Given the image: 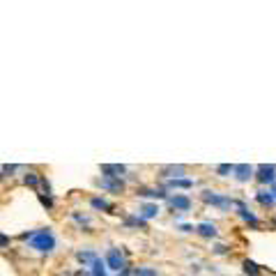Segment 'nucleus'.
I'll return each instance as SVG.
<instances>
[{"label": "nucleus", "mask_w": 276, "mask_h": 276, "mask_svg": "<svg viewBox=\"0 0 276 276\" xmlns=\"http://www.w3.org/2000/svg\"><path fill=\"white\" fill-rule=\"evenodd\" d=\"M21 239L30 244V248H35L37 253H53V248H55V237H53V233H51V228L26 233V235H21Z\"/></svg>", "instance_id": "f257e3e1"}, {"label": "nucleus", "mask_w": 276, "mask_h": 276, "mask_svg": "<svg viewBox=\"0 0 276 276\" xmlns=\"http://www.w3.org/2000/svg\"><path fill=\"white\" fill-rule=\"evenodd\" d=\"M200 198H202V202L214 205V207H219V210H230V207L235 205V200H230L228 196H221V193L210 191V189H205V191L200 193Z\"/></svg>", "instance_id": "f03ea898"}, {"label": "nucleus", "mask_w": 276, "mask_h": 276, "mask_svg": "<svg viewBox=\"0 0 276 276\" xmlns=\"http://www.w3.org/2000/svg\"><path fill=\"white\" fill-rule=\"evenodd\" d=\"M106 265H108V269H113V271H122V269H127V258H124V253L120 251L118 246H113V248H108V253H106Z\"/></svg>", "instance_id": "7ed1b4c3"}, {"label": "nucleus", "mask_w": 276, "mask_h": 276, "mask_svg": "<svg viewBox=\"0 0 276 276\" xmlns=\"http://www.w3.org/2000/svg\"><path fill=\"white\" fill-rule=\"evenodd\" d=\"M256 179L260 184H274L276 182V166H267V164H262V166H258L256 168Z\"/></svg>", "instance_id": "20e7f679"}, {"label": "nucleus", "mask_w": 276, "mask_h": 276, "mask_svg": "<svg viewBox=\"0 0 276 276\" xmlns=\"http://www.w3.org/2000/svg\"><path fill=\"white\" fill-rule=\"evenodd\" d=\"M168 205L173 207L175 212H189L193 207V202H191V198L189 196H184V193H175V196H168Z\"/></svg>", "instance_id": "39448f33"}, {"label": "nucleus", "mask_w": 276, "mask_h": 276, "mask_svg": "<svg viewBox=\"0 0 276 276\" xmlns=\"http://www.w3.org/2000/svg\"><path fill=\"white\" fill-rule=\"evenodd\" d=\"M97 187H101L104 191H113V193H122L124 191V179L122 177H101V179H97Z\"/></svg>", "instance_id": "423d86ee"}, {"label": "nucleus", "mask_w": 276, "mask_h": 276, "mask_svg": "<svg viewBox=\"0 0 276 276\" xmlns=\"http://www.w3.org/2000/svg\"><path fill=\"white\" fill-rule=\"evenodd\" d=\"M235 210H237V214H239V216H242V219H244V221H246V223H248V225H253V228H258V225H260V221H258V216H256V214H253V212H251V210H248V207H246V205H244V202H242V200H235Z\"/></svg>", "instance_id": "0eeeda50"}, {"label": "nucleus", "mask_w": 276, "mask_h": 276, "mask_svg": "<svg viewBox=\"0 0 276 276\" xmlns=\"http://www.w3.org/2000/svg\"><path fill=\"white\" fill-rule=\"evenodd\" d=\"M251 177H256V168H253V166H248V164H239V166H235V179H237L239 184L248 182Z\"/></svg>", "instance_id": "6e6552de"}, {"label": "nucleus", "mask_w": 276, "mask_h": 276, "mask_svg": "<svg viewBox=\"0 0 276 276\" xmlns=\"http://www.w3.org/2000/svg\"><path fill=\"white\" fill-rule=\"evenodd\" d=\"M196 235H200V237H205V239H214L216 235H219V228H216V223H212V221H202V223L196 225Z\"/></svg>", "instance_id": "1a4fd4ad"}, {"label": "nucleus", "mask_w": 276, "mask_h": 276, "mask_svg": "<svg viewBox=\"0 0 276 276\" xmlns=\"http://www.w3.org/2000/svg\"><path fill=\"white\" fill-rule=\"evenodd\" d=\"M127 173V168H124L122 164H101V175L104 177H120V175Z\"/></svg>", "instance_id": "9d476101"}, {"label": "nucleus", "mask_w": 276, "mask_h": 276, "mask_svg": "<svg viewBox=\"0 0 276 276\" xmlns=\"http://www.w3.org/2000/svg\"><path fill=\"white\" fill-rule=\"evenodd\" d=\"M184 173H187L184 166H164L161 168V177H168V179H182Z\"/></svg>", "instance_id": "9b49d317"}, {"label": "nucleus", "mask_w": 276, "mask_h": 276, "mask_svg": "<svg viewBox=\"0 0 276 276\" xmlns=\"http://www.w3.org/2000/svg\"><path fill=\"white\" fill-rule=\"evenodd\" d=\"M159 205H156V202H143L141 205V210H138V216H143V219H154L156 214H159Z\"/></svg>", "instance_id": "f8f14e48"}, {"label": "nucleus", "mask_w": 276, "mask_h": 276, "mask_svg": "<svg viewBox=\"0 0 276 276\" xmlns=\"http://www.w3.org/2000/svg\"><path fill=\"white\" fill-rule=\"evenodd\" d=\"M97 258H99V256H97V253L92 251V248H83V251H78V253H76V260L81 262L83 267H85V265H92V262H95Z\"/></svg>", "instance_id": "ddd939ff"}, {"label": "nucleus", "mask_w": 276, "mask_h": 276, "mask_svg": "<svg viewBox=\"0 0 276 276\" xmlns=\"http://www.w3.org/2000/svg\"><path fill=\"white\" fill-rule=\"evenodd\" d=\"M90 205H92V210H99V212H113L115 210V207L110 205L106 198H99V196L90 198Z\"/></svg>", "instance_id": "4468645a"}, {"label": "nucleus", "mask_w": 276, "mask_h": 276, "mask_svg": "<svg viewBox=\"0 0 276 276\" xmlns=\"http://www.w3.org/2000/svg\"><path fill=\"white\" fill-rule=\"evenodd\" d=\"M256 198H258V202H260L262 207H271L276 202V198L271 196V191L269 189H260V191L256 193Z\"/></svg>", "instance_id": "2eb2a0df"}, {"label": "nucleus", "mask_w": 276, "mask_h": 276, "mask_svg": "<svg viewBox=\"0 0 276 276\" xmlns=\"http://www.w3.org/2000/svg\"><path fill=\"white\" fill-rule=\"evenodd\" d=\"M106 267H108V265H106V260L97 258V260L90 265V274L92 276H106Z\"/></svg>", "instance_id": "dca6fc26"}, {"label": "nucleus", "mask_w": 276, "mask_h": 276, "mask_svg": "<svg viewBox=\"0 0 276 276\" xmlns=\"http://www.w3.org/2000/svg\"><path fill=\"white\" fill-rule=\"evenodd\" d=\"M166 187H170V189H191L193 187V179H168L166 182Z\"/></svg>", "instance_id": "f3484780"}, {"label": "nucleus", "mask_w": 276, "mask_h": 276, "mask_svg": "<svg viewBox=\"0 0 276 276\" xmlns=\"http://www.w3.org/2000/svg\"><path fill=\"white\" fill-rule=\"evenodd\" d=\"M141 196H147V198H168V193L161 191V189H141Z\"/></svg>", "instance_id": "a211bd4d"}, {"label": "nucleus", "mask_w": 276, "mask_h": 276, "mask_svg": "<svg viewBox=\"0 0 276 276\" xmlns=\"http://www.w3.org/2000/svg\"><path fill=\"white\" fill-rule=\"evenodd\" d=\"M133 276H159V271L152 269V267L141 265V267H133Z\"/></svg>", "instance_id": "6ab92c4d"}, {"label": "nucleus", "mask_w": 276, "mask_h": 276, "mask_svg": "<svg viewBox=\"0 0 276 276\" xmlns=\"http://www.w3.org/2000/svg\"><path fill=\"white\" fill-rule=\"evenodd\" d=\"M242 267H244V271H246L248 276H260V269H258V265L253 260H244Z\"/></svg>", "instance_id": "aec40b11"}, {"label": "nucleus", "mask_w": 276, "mask_h": 276, "mask_svg": "<svg viewBox=\"0 0 276 276\" xmlns=\"http://www.w3.org/2000/svg\"><path fill=\"white\" fill-rule=\"evenodd\" d=\"M124 223L133 225V228H145V219H143V216H127V219H124Z\"/></svg>", "instance_id": "412c9836"}, {"label": "nucleus", "mask_w": 276, "mask_h": 276, "mask_svg": "<svg viewBox=\"0 0 276 276\" xmlns=\"http://www.w3.org/2000/svg\"><path fill=\"white\" fill-rule=\"evenodd\" d=\"M23 182H26L28 187H37V184H41V177H39V175H37V173H32V170H30V173H26V177H23Z\"/></svg>", "instance_id": "4be33fe9"}, {"label": "nucleus", "mask_w": 276, "mask_h": 276, "mask_svg": "<svg viewBox=\"0 0 276 276\" xmlns=\"http://www.w3.org/2000/svg\"><path fill=\"white\" fill-rule=\"evenodd\" d=\"M230 173H235V166H233V164H221V166H216V175H221V177H225V175H230Z\"/></svg>", "instance_id": "5701e85b"}, {"label": "nucleus", "mask_w": 276, "mask_h": 276, "mask_svg": "<svg viewBox=\"0 0 276 276\" xmlns=\"http://www.w3.org/2000/svg\"><path fill=\"white\" fill-rule=\"evenodd\" d=\"M72 219L76 221V223H81V225H90V219H87V216H83V214H78V212H72Z\"/></svg>", "instance_id": "b1692460"}, {"label": "nucleus", "mask_w": 276, "mask_h": 276, "mask_svg": "<svg viewBox=\"0 0 276 276\" xmlns=\"http://www.w3.org/2000/svg\"><path fill=\"white\" fill-rule=\"evenodd\" d=\"M39 200H41V205H44L46 210H53V200H51V196H44V193H39Z\"/></svg>", "instance_id": "393cba45"}, {"label": "nucleus", "mask_w": 276, "mask_h": 276, "mask_svg": "<svg viewBox=\"0 0 276 276\" xmlns=\"http://www.w3.org/2000/svg\"><path fill=\"white\" fill-rule=\"evenodd\" d=\"M214 253H219V256H223V253H228V246H223V244H219V246H214Z\"/></svg>", "instance_id": "a878e982"}, {"label": "nucleus", "mask_w": 276, "mask_h": 276, "mask_svg": "<svg viewBox=\"0 0 276 276\" xmlns=\"http://www.w3.org/2000/svg\"><path fill=\"white\" fill-rule=\"evenodd\" d=\"M118 276H133V269H131V267H127V269L118 271Z\"/></svg>", "instance_id": "bb28decb"}, {"label": "nucleus", "mask_w": 276, "mask_h": 276, "mask_svg": "<svg viewBox=\"0 0 276 276\" xmlns=\"http://www.w3.org/2000/svg\"><path fill=\"white\" fill-rule=\"evenodd\" d=\"M269 191H271V196L276 198V182H274V184H271V187H269Z\"/></svg>", "instance_id": "cd10ccee"}, {"label": "nucleus", "mask_w": 276, "mask_h": 276, "mask_svg": "<svg viewBox=\"0 0 276 276\" xmlns=\"http://www.w3.org/2000/svg\"><path fill=\"white\" fill-rule=\"evenodd\" d=\"M76 276H83V271H78V274H76Z\"/></svg>", "instance_id": "c85d7f7f"}, {"label": "nucleus", "mask_w": 276, "mask_h": 276, "mask_svg": "<svg viewBox=\"0 0 276 276\" xmlns=\"http://www.w3.org/2000/svg\"><path fill=\"white\" fill-rule=\"evenodd\" d=\"M274 225H276V219H274Z\"/></svg>", "instance_id": "c756f323"}]
</instances>
